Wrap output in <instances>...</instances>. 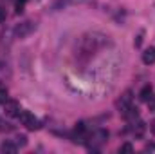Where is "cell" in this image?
I'll list each match as a JSON object with an SVG mask.
<instances>
[{"instance_id":"6da1fadb","label":"cell","mask_w":155,"mask_h":154,"mask_svg":"<svg viewBox=\"0 0 155 154\" xmlns=\"http://www.w3.org/2000/svg\"><path fill=\"white\" fill-rule=\"evenodd\" d=\"M18 120H20V123L25 125L29 131H36V129H40V121L31 114L29 111H20V113H18Z\"/></svg>"},{"instance_id":"7a4b0ae2","label":"cell","mask_w":155,"mask_h":154,"mask_svg":"<svg viewBox=\"0 0 155 154\" xmlns=\"http://www.w3.org/2000/svg\"><path fill=\"white\" fill-rule=\"evenodd\" d=\"M35 29H36V24H35V22H31V20L22 22L20 26L15 27V37H16V38H25V37H29Z\"/></svg>"},{"instance_id":"3957f363","label":"cell","mask_w":155,"mask_h":154,"mask_svg":"<svg viewBox=\"0 0 155 154\" xmlns=\"http://www.w3.org/2000/svg\"><path fill=\"white\" fill-rule=\"evenodd\" d=\"M130 105H132V93H130V91H126V93H124V94H123V96L116 102V107H117V109H121V111L124 113Z\"/></svg>"},{"instance_id":"277c9868","label":"cell","mask_w":155,"mask_h":154,"mask_svg":"<svg viewBox=\"0 0 155 154\" xmlns=\"http://www.w3.org/2000/svg\"><path fill=\"white\" fill-rule=\"evenodd\" d=\"M4 111H5L7 116H18V113H20V105H18V102H15V100H5Z\"/></svg>"},{"instance_id":"5b68a950","label":"cell","mask_w":155,"mask_h":154,"mask_svg":"<svg viewBox=\"0 0 155 154\" xmlns=\"http://www.w3.org/2000/svg\"><path fill=\"white\" fill-rule=\"evenodd\" d=\"M152 96H153V89H152V85H144V87L141 89V93H139L141 102H150Z\"/></svg>"},{"instance_id":"8992f818","label":"cell","mask_w":155,"mask_h":154,"mask_svg":"<svg viewBox=\"0 0 155 154\" xmlns=\"http://www.w3.org/2000/svg\"><path fill=\"white\" fill-rule=\"evenodd\" d=\"M143 62H144L146 65L155 64V47H150V49H146V51L143 53Z\"/></svg>"},{"instance_id":"52a82bcc","label":"cell","mask_w":155,"mask_h":154,"mask_svg":"<svg viewBox=\"0 0 155 154\" xmlns=\"http://www.w3.org/2000/svg\"><path fill=\"white\" fill-rule=\"evenodd\" d=\"M0 151L5 154H15L16 152V143H13L11 140H5L2 145H0Z\"/></svg>"},{"instance_id":"ba28073f","label":"cell","mask_w":155,"mask_h":154,"mask_svg":"<svg viewBox=\"0 0 155 154\" xmlns=\"http://www.w3.org/2000/svg\"><path fill=\"white\" fill-rule=\"evenodd\" d=\"M144 131H146V123H143V121H139V123H137V127L134 129V134H135L137 138H141V136L144 134Z\"/></svg>"},{"instance_id":"9c48e42d","label":"cell","mask_w":155,"mask_h":154,"mask_svg":"<svg viewBox=\"0 0 155 154\" xmlns=\"http://www.w3.org/2000/svg\"><path fill=\"white\" fill-rule=\"evenodd\" d=\"M119 152L123 154V152H134V145H132V143H123V145H121V147H119Z\"/></svg>"},{"instance_id":"30bf717a","label":"cell","mask_w":155,"mask_h":154,"mask_svg":"<svg viewBox=\"0 0 155 154\" xmlns=\"http://www.w3.org/2000/svg\"><path fill=\"white\" fill-rule=\"evenodd\" d=\"M25 4H27V0H16V4H15V9H16V13H18V15L24 11Z\"/></svg>"},{"instance_id":"8fae6325","label":"cell","mask_w":155,"mask_h":154,"mask_svg":"<svg viewBox=\"0 0 155 154\" xmlns=\"http://www.w3.org/2000/svg\"><path fill=\"white\" fill-rule=\"evenodd\" d=\"M16 143L24 147V145H27V138H25V136H18V138H16Z\"/></svg>"},{"instance_id":"7c38bea8","label":"cell","mask_w":155,"mask_h":154,"mask_svg":"<svg viewBox=\"0 0 155 154\" xmlns=\"http://www.w3.org/2000/svg\"><path fill=\"white\" fill-rule=\"evenodd\" d=\"M5 100H7V94H5V91H0V103H5Z\"/></svg>"},{"instance_id":"4fadbf2b","label":"cell","mask_w":155,"mask_h":154,"mask_svg":"<svg viewBox=\"0 0 155 154\" xmlns=\"http://www.w3.org/2000/svg\"><path fill=\"white\" fill-rule=\"evenodd\" d=\"M4 20H5V9L0 7V22H4Z\"/></svg>"},{"instance_id":"5bb4252c","label":"cell","mask_w":155,"mask_h":154,"mask_svg":"<svg viewBox=\"0 0 155 154\" xmlns=\"http://www.w3.org/2000/svg\"><path fill=\"white\" fill-rule=\"evenodd\" d=\"M150 131L155 134V120H152V123H150Z\"/></svg>"}]
</instances>
